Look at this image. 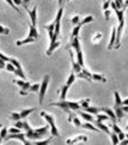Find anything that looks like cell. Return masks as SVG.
<instances>
[{
  "mask_svg": "<svg viewBox=\"0 0 128 145\" xmlns=\"http://www.w3.org/2000/svg\"><path fill=\"white\" fill-rule=\"evenodd\" d=\"M49 131V124L40 128H37V129H33V128H29V129L26 131V138L29 140H40L44 135H46V132Z\"/></svg>",
  "mask_w": 128,
  "mask_h": 145,
  "instance_id": "cell-1",
  "label": "cell"
},
{
  "mask_svg": "<svg viewBox=\"0 0 128 145\" xmlns=\"http://www.w3.org/2000/svg\"><path fill=\"white\" fill-rule=\"evenodd\" d=\"M40 116L44 118L48 122V124H49V127H50V133H51V137H57L60 135V133H59V129H57V127H56V124H55V117L53 115H49V114H46L45 111H42L40 112Z\"/></svg>",
  "mask_w": 128,
  "mask_h": 145,
  "instance_id": "cell-2",
  "label": "cell"
},
{
  "mask_svg": "<svg viewBox=\"0 0 128 145\" xmlns=\"http://www.w3.org/2000/svg\"><path fill=\"white\" fill-rule=\"evenodd\" d=\"M49 82H50V76L49 74H45L43 77V80L40 83V89H39L38 93V100H39V104H43L44 101V98H45V94H46V90H48V87H49Z\"/></svg>",
  "mask_w": 128,
  "mask_h": 145,
  "instance_id": "cell-3",
  "label": "cell"
},
{
  "mask_svg": "<svg viewBox=\"0 0 128 145\" xmlns=\"http://www.w3.org/2000/svg\"><path fill=\"white\" fill-rule=\"evenodd\" d=\"M50 106H56V107H60L61 110H63L67 114L71 112V108H70V101L67 100H61V101H57V103H50Z\"/></svg>",
  "mask_w": 128,
  "mask_h": 145,
  "instance_id": "cell-4",
  "label": "cell"
},
{
  "mask_svg": "<svg viewBox=\"0 0 128 145\" xmlns=\"http://www.w3.org/2000/svg\"><path fill=\"white\" fill-rule=\"evenodd\" d=\"M88 140V137L86 135H77V137H73V138H70V139H67L66 140V144L67 145H74V144H77V143H86Z\"/></svg>",
  "mask_w": 128,
  "mask_h": 145,
  "instance_id": "cell-5",
  "label": "cell"
},
{
  "mask_svg": "<svg viewBox=\"0 0 128 145\" xmlns=\"http://www.w3.org/2000/svg\"><path fill=\"white\" fill-rule=\"evenodd\" d=\"M70 54H71V62H72V72H73L74 74L81 73L82 70H83V67L79 66L78 62L74 60V55H73V53H72V51H70Z\"/></svg>",
  "mask_w": 128,
  "mask_h": 145,
  "instance_id": "cell-6",
  "label": "cell"
},
{
  "mask_svg": "<svg viewBox=\"0 0 128 145\" xmlns=\"http://www.w3.org/2000/svg\"><path fill=\"white\" fill-rule=\"evenodd\" d=\"M93 123L95 124V127H97L99 131H101V132H104V133H106L107 135H110V134H111V129H110V127H109V126H106L105 123L100 122V121H98V120H95Z\"/></svg>",
  "mask_w": 128,
  "mask_h": 145,
  "instance_id": "cell-7",
  "label": "cell"
},
{
  "mask_svg": "<svg viewBox=\"0 0 128 145\" xmlns=\"http://www.w3.org/2000/svg\"><path fill=\"white\" fill-rule=\"evenodd\" d=\"M116 34H117V27H112V31H111V37H110V42L109 45H107V49L111 50L112 48H115L116 44Z\"/></svg>",
  "mask_w": 128,
  "mask_h": 145,
  "instance_id": "cell-8",
  "label": "cell"
},
{
  "mask_svg": "<svg viewBox=\"0 0 128 145\" xmlns=\"http://www.w3.org/2000/svg\"><path fill=\"white\" fill-rule=\"evenodd\" d=\"M14 83L17 84V86L21 88V89L27 90V91H28V89H29L31 86H32V83L27 82V80H25V79H15V80H14Z\"/></svg>",
  "mask_w": 128,
  "mask_h": 145,
  "instance_id": "cell-9",
  "label": "cell"
},
{
  "mask_svg": "<svg viewBox=\"0 0 128 145\" xmlns=\"http://www.w3.org/2000/svg\"><path fill=\"white\" fill-rule=\"evenodd\" d=\"M100 108H101V111H103V112H105V114L109 116V118L112 121V122L116 123V121H117V117H116V114H115V111H114V110H111L110 107H100Z\"/></svg>",
  "mask_w": 128,
  "mask_h": 145,
  "instance_id": "cell-10",
  "label": "cell"
},
{
  "mask_svg": "<svg viewBox=\"0 0 128 145\" xmlns=\"http://www.w3.org/2000/svg\"><path fill=\"white\" fill-rule=\"evenodd\" d=\"M27 12H28L31 18V25L35 26L37 25V6H34L32 10H27Z\"/></svg>",
  "mask_w": 128,
  "mask_h": 145,
  "instance_id": "cell-11",
  "label": "cell"
},
{
  "mask_svg": "<svg viewBox=\"0 0 128 145\" xmlns=\"http://www.w3.org/2000/svg\"><path fill=\"white\" fill-rule=\"evenodd\" d=\"M28 27H29V31H28V34H27V37L38 39V38H39V32H38V29H37V27L33 26V25H29Z\"/></svg>",
  "mask_w": 128,
  "mask_h": 145,
  "instance_id": "cell-12",
  "label": "cell"
},
{
  "mask_svg": "<svg viewBox=\"0 0 128 145\" xmlns=\"http://www.w3.org/2000/svg\"><path fill=\"white\" fill-rule=\"evenodd\" d=\"M77 112H78V115L81 116L83 120L87 121V122H94V121H95L91 114H88V112H86V111H81V110H78Z\"/></svg>",
  "mask_w": 128,
  "mask_h": 145,
  "instance_id": "cell-13",
  "label": "cell"
},
{
  "mask_svg": "<svg viewBox=\"0 0 128 145\" xmlns=\"http://www.w3.org/2000/svg\"><path fill=\"white\" fill-rule=\"evenodd\" d=\"M69 121L70 122H72V124L76 127H81L82 126V122L79 121V118L76 116V114H72V112H70L69 114Z\"/></svg>",
  "mask_w": 128,
  "mask_h": 145,
  "instance_id": "cell-14",
  "label": "cell"
},
{
  "mask_svg": "<svg viewBox=\"0 0 128 145\" xmlns=\"http://www.w3.org/2000/svg\"><path fill=\"white\" fill-rule=\"evenodd\" d=\"M34 111H35L34 107L23 108V110H21V111H20V116H21V120H26V118L32 114V112H34Z\"/></svg>",
  "mask_w": 128,
  "mask_h": 145,
  "instance_id": "cell-15",
  "label": "cell"
},
{
  "mask_svg": "<svg viewBox=\"0 0 128 145\" xmlns=\"http://www.w3.org/2000/svg\"><path fill=\"white\" fill-rule=\"evenodd\" d=\"M44 28L48 31V34H49V39H51L54 37V31H55V21H53L51 23H48V25L44 26Z\"/></svg>",
  "mask_w": 128,
  "mask_h": 145,
  "instance_id": "cell-16",
  "label": "cell"
},
{
  "mask_svg": "<svg viewBox=\"0 0 128 145\" xmlns=\"http://www.w3.org/2000/svg\"><path fill=\"white\" fill-rule=\"evenodd\" d=\"M59 46H60V42H59V40H57V42H55V43H50V45H49V48H48V50H46V55L51 56V55H53V53L57 49Z\"/></svg>",
  "mask_w": 128,
  "mask_h": 145,
  "instance_id": "cell-17",
  "label": "cell"
},
{
  "mask_svg": "<svg viewBox=\"0 0 128 145\" xmlns=\"http://www.w3.org/2000/svg\"><path fill=\"white\" fill-rule=\"evenodd\" d=\"M70 46L73 48L74 51H77L81 49V43H79V38L76 37V38H71V42H70Z\"/></svg>",
  "mask_w": 128,
  "mask_h": 145,
  "instance_id": "cell-18",
  "label": "cell"
},
{
  "mask_svg": "<svg viewBox=\"0 0 128 145\" xmlns=\"http://www.w3.org/2000/svg\"><path fill=\"white\" fill-rule=\"evenodd\" d=\"M37 39L34 38H31V37H27L25 39H21V40H17L16 42V46H21V45H25V44H29V43H34Z\"/></svg>",
  "mask_w": 128,
  "mask_h": 145,
  "instance_id": "cell-19",
  "label": "cell"
},
{
  "mask_svg": "<svg viewBox=\"0 0 128 145\" xmlns=\"http://www.w3.org/2000/svg\"><path fill=\"white\" fill-rule=\"evenodd\" d=\"M82 128H84V129H88V131H91V132H100L97 127L94 126V124H91V122H86V123H82Z\"/></svg>",
  "mask_w": 128,
  "mask_h": 145,
  "instance_id": "cell-20",
  "label": "cell"
},
{
  "mask_svg": "<svg viewBox=\"0 0 128 145\" xmlns=\"http://www.w3.org/2000/svg\"><path fill=\"white\" fill-rule=\"evenodd\" d=\"M76 55H77V62L79 66L84 67V59H83V53H82V49H79L76 51Z\"/></svg>",
  "mask_w": 128,
  "mask_h": 145,
  "instance_id": "cell-21",
  "label": "cell"
},
{
  "mask_svg": "<svg viewBox=\"0 0 128 145\" xmlns=\"http://www.w3.org/2000/svg\"><path fill=\"white\" fill-rule=\"evenodd\" d=\"M53 138L54 137H50V138L43 140H35V142H33V145H50L51 142H53Z\"/></svg>",
  "mask_w": 128,
  "mask_h": 145,
  "instance_id": "cell-22",
  "label": "cell"
},
{
  "mask_svg": "<svg viewBox=\"0 0 128 145\" xmlns=\"http://www.w3.org/2000/svg\"><path fill=\"white\" fill-rule=\"evenodd\" d=\"M91 80H97V82H103V83H106V78L104 77L103 74H99V73H91Z\"/></svg>",
  "mask_w": 128,
  "mask_h": 145,
  "instance_id": "cell-23",
  "label": "cell"
},
{
  "mask_svg": "<svg viewBox=\"0 0 128 145\" xmlns=\"http://www.w3.org/2000/svg\"><path fill=\"white\" fill-rule=\"evenodd\" d=\"M84 111L88 112V114H91V115H98V114L101 112V108H100V107H95V106H89V107H87Z\"/></svg>",
  "mask_w": 128,
  "mask_h": 145,
  "instance_id": "cell-24",
  "label": "cell"
},
{
  "mask_svg": "<svg viewBox=\"0 0 128 145\" xmlns=\"http://www.w3.org/2000/svg\"><path fill=\"white\" fill-rule=\"evenodd\" d=\"M114 111H115V114H116V117H117V120H122L123 117H125V112L122 111V108H121V107L115 106Z\"/></svg>",
  "mask_w": 128,
  "mask_h": 145,
  "instance_id": "cell-25",
  "label": "cell"
},
{
  "mask_svg": "<svg viewBox=\"0 0 128 145\" xmlns=\"http://www.w3.org/2000/svg\"><path fill=\"white\" fill-rule=\"evenodd\" d=\"M81 28H82V25H78L77 26H74L73 27V29H72L71 32V38H76V37H78V34H79V31H81Z\"/></svg>",
  "mask_w": 128,
  "mask_h": 145,
  "instance_id": "cell-26",
  "label": "cell"
},
{
  "mask_svg": "<svg viewBox=\"0 0 128 145\" xmlns=\"http://www.w3.org/2000/svg\"><path fill=\"white\" fill-rule=\"evenodd\" d=\"M70 89V87L67 86V84H65L62 88H61V93H60V99L61 100H66V94H67V91H69Z\"/></svg>",
  "mask_w": 128,
  "mask_h": 145,
  "instance_id": "cell-27",
  "label": "cell"
},
{
  "mask_svg": "<svg viewBox=\"0 0 128 145\" xmlns=\"http://www.w3.org/2000/svg\"><path fill=\"white\" fill-rule=\"evenodd\" d=\"M115 106H117V107H121L122 106V99H121V96H120V93L118 91H115Z\"/></svg>",
  "mask_w": 128,
  "mask_h": 145,
  "instance_id": "cell-28",
  "label": "cell"
},
{
  "mask_svg": "<svg viewBox=\"0 0 128 145\" xmlns=\"http://www.w3.org/2000/svg\"><path fill=\"white\" fill-rule=\"evenodd\" d=\"M110 139H111V143H112V145H118L120 144V139H118V135L116 134V133L111 132V134L109 135Z\"/></svg>",
  "mask_w": 128,
  "mask_h": 145,
  "instance_id": "cell-29",
  "label": "cell"
},
{
  "mask_svg": "<svg viewBox=\"0 0 128 145\" xmlns=\"http://www.w3.org/2000/svg\"><path fill=\"white\" fill-rule=\"evenodd\" d=\"M74 82H76V74L73 73V72H71L70 76H69V78H67V80H66V84H67L69 87H71Z\"/></svg>",
  "mask_w": 128,
  "mask_h": 145,
  "instance_id": "cell-30",
  "label": "cell"
},
{
  "mask_svg": "<svg viewBox=\"0 0 128 145\" xmlns=\"http://www.w3.org/2000/svg\"><path fill=\"white\" fill-rule=\"evenodd\" d=\"M79 105H81V107L82 108H84V110H86V108L87 107H89V104H90V99H82V100H79Z\"/></svg>",
  "mask_w": 128,
  "mask_h": 145,
  "instance_id": "cell-31",
  "label": "cell"
},
{
  "mask_svg": "<svg viewBox=\"0 0 128 145\" xmlns=\"http://www.w3.org/2000/svg\"><path fill=\"white\" fill-rule=\"evenodd\" d=\"M39 89H40V84L39 83H33L31 86V88L28 89L29 93H39Z\"/></svg>",
  "mask_w": 128,
  "mask_h": 145,
  "instance_id": "cell-32",
  "label": "cell"
},
{
  "mask_svg": "<svg viewBox=\"0 0 128 145\" xmlns=\"http://www.w3.org/2000/svg\"><path fill=\"white\" fill-rule=\"evenodd\" d=\"M93 21H94V17H93V16H91V15H88V16H86V17L82 20L81 22H79V25H82V26H83V25H87V23L93 22Z\"/></svg>",
  "mask_w": 128,
  "mask_h": 145,
  "instance_id": "cell-33",
  "label": "cell"
},
{
  "mask_svg": "<svg viewBox=\"0 0 128 145\" xmlns=\"http://www.w3.org/2000/svg\"><path fill=\"white\" fill-rule=\"evenodd\" d=\"M9 118L11 121H14V122H16V121L21 120V116H20V112H11V114L9 115Z\"/></svg>",
  "mask_w": 128,
  "mask_h": 145,
  "instance_id": "cell-34",
  "label": "cell"
},
{
  "mask_svg": "<svg viewBox=\"0 0 128 145\" xmlns=\"http://www.w3.org/2000/svg\"><path fill=\"white\" fill-rule=\"evenodd\" d=\"M10 62L12 63V65H14L16 68H17V70H22V65H21V62H20L17 59H15V57H11V59H10Z\"/></svg>",
  "mask_w": 128,
  "mask_h": 145,
  "instance_id": "cell-35",
  "label": "cell"
},
{
  "mask_svg": "<svg viewBox=\"0 0 128 145\" xmlns=\"http://www.w3.org/2000/svg\"><path fill=\"white\" fill-rule=\"evenodd\" d=\"M14 73L20 79H25V80H26V74H25V72H23V70H17V68H16Z\"/></svg>",
  "mask_w": 128,
  "mask_h": 145,
  "instance_id": "cell-36",
  "label": "cell"
},
{
  "mask_svg": "<svg viewBox=\"0 0 128 145\" xmlns=\"http://www.w3.org/2000/svg\"><path fill=\"white\" fill-rule=\"evenodd\" d=\"M95 116H97V120L100 121V122H104V121L110 120V118H109V116H107L106 114H98V115H95Z\"/></svg>",
  "mask_w": 128,
  "mask_h": 145,
  "instance_id": "cell-37",
  "label": "cell"
},
{
  "mask_svg": "<svg viewBox=\"0 0 128 145\" xmlns=\"http://www.w3.org/2000/svg\"><path fill=\"white\" fill-rule=\"evenodd\" d=\"M7 134H9V129H7V128H5V127H3L1 129H0V137L3 138V140L6 139Z\"/></svg>",
  "mask_w": 128,
  "mask_h": 145,
  "instance_id": "cell-38",
  "label": "cell"
},
{
  "mask_svg": "<svg viewBox=\"0 0 128 145\" xmlns=\"http://www.w3.org/2000/svg\"><path fill=\"white\" fill-rule=\"evenodd\" d=\"M9 33H10V28L4 27L3 25H0V34H3V35H7Z\"/></svg>",
  "mask_w": 128,
  "mask_h": 145,
  "instance_id": "cell-39",
  "label": "cell"
},
{
  "mask_svg": "<svg viewBox=\"0 0 128 145\" xmlns=\"http://www.w3.org/2000/svg\"><path fill=\"white\" fill-rule=\"evenodd\" d=\"M5 1H6L7 4H9V5H10L11 7H12V9H14L15 11H17V12H18L20 15H21V11H20V9H18V7H17V6H16V5H15L14 0H5Z\"/></svg>",
  "mask_w": 128,
  "mask_h": 145,
  "instance_id": "cell-40",
  "label": "cell"
},
{
  "mask_svg": "<svg viewBox=\"0 0 128 145\" xmlns=\"http://www.w3.org/2000/svg\"><path fill=\"white\" fill-rule=\"evenodd\" d=\"M79 22H81V17H79L78 15H76V16H73V17L71 18V23L72 25H74V26H77Z\"/></svg>",
  "mask_w": 128,
  "mask_h": 145,
  "instance_id": "cell-41",
  "label": "cell"
},
{
  "mask_svg": "<svg viewBox=\"0 0 128 145\" xmlns=\"http://www.w3.org/2000/svg\"><path fill=\"white\" fill-rule=\"evenodd\" d=\"M101 38H103V34L101 33H97L93 38H91V42H93V43H99V40Z\"/></svg>",
  "mask_w": 128,
  "mask_h": 145,
  "instance_id": "cell-42",
  "label": "cell"
},
{
  "mask_svg": "<svg viewBox=\"0 0 128 145\" xmlns=\"http://www.w3.org/2000/svg\"><path fill=\"white\" fill-rule=\"evenodd\" d=\"M6 70L7 71H9V72H15V70H16V67L12 65V63H11V62H6Z\"/></svg>",
  "mask_w": 128,
  "mask_h": 145,
  "instance_id": "cell-43",
  "label": "cell"
},
{
  "mask_svg": "<svg viewBox=\"0 0 128 145\" xmlns=\"http://www.w3.org/2000/svg\"><path fill=\"white\" fill-rule=\"evenodd\" d=\"M15 127L16 128H18V129H21V131H23V121H16L15 122Z\"/></svg>",
  "mask_w": 128,
  "mask_h": 145,
  "instance_id": "cell-44",
  "label": "cell"
},
{
  "mask_svg": "<svg viewBox=\"0 0 128 145\" xmlns=\"http://www.w3.org/2000/svg\"><path fill=\"white\" fill-rule=\"evenodd\" d=\"M21 132H22L21 129H18V128H16V127H12L9 129V134H17V133H21Z\"/></svg>",
  "mask_w": 128,
  "mask_h": 145,
  "instance_id": "cell-45",
  "label": "cell"
},
{
  "mask_svg": "<svg viewBox=\"0 0 128 145\" xmlns=\"http://www.w3.org/2000/svg\"><path fill=\"white\" fill-rule=\"evenodd\" d=\"M110 4H111V0H105L103 4V10L105 11V10H109V7H110Z\"/></svg>",
  "mask_w": 128,
  "mask_h": 145,
  "instance_id": "cell-46",
  "label": "cell"
},
{
  "mask_svg": "<svg viewBox=\"0 0 128 145\" xmlns=\"http://www.w3.org/2000/svg\"><path fill=\"white\" fill-rule=\"evenodd\" d=\"M0 59L4 60L5 62H10V59H11V57H9V56H6L4 53H1V51H0Z\"/></svg>",
  "mask_w": 128,
  "mask_h": 145,
  "instance_id": "cell-47",
  "label": "cell"
},
{
  "mask_svg": "<svg viewBox=\"0 0 128 145\" xmlns=\"http://www.w3.org/2000/svg\"><path fill=\"white\" fill-rule=\"evenodd\" d=\"M104 14H105V20H106V21H109V20H110V15H111V11L110 10H105V11H104Z\"/></svg>",
  "mask_w": 128,
  "mask_h": 145,
  "instance_id": "cell-48",
  "label": "cell"
},
{
  "mask_svg": "<svg viewBox=\"0 0 128 145\" xmlns=\"http://www.w3.org/2000/svg\"><path fill=\"white\" fill-rule=\"evenodd\" d=\"M22 144H23V145H33V142L26 138V139H25V140H23V142H22Z\"/></svg>",
  "mask_w": 128,
  "mask_h": 145,
  "instance_id": "cell-49",
  "label": "cell"
},
{
  "mask_svg": "<svg viewBox=\"0 0 128 145\" xmlns=\"http://www.w3.org/2000/svg\"><path fill=\"white\" fill-rule=\"evenodd\" d=\"M5 67H6V62L4 61V60L0 59V70H4Z\"/></svg>",
  "mask_w": 128,
  "mask_h": 145,
  "instance_id": "cell-50",
  "label": "cell"
},
{
  "mask_svg": "<svg viewBox=\"0 0 128 145\" xmlns=\"http://www.w3.org/2000/svg\"><path fill=\"white\" fill-rule=\"evenodd\" d=\"M18 94L21 95V96H26L27 94H28V91L27 90H23V89H20V91H18Z\"/></svg>",
  "mask_w": 128,
  "mask_h": 145,
  "instance_id": "cell-51",
  "label": "cell"
},
{
  "mask_svg": "<svg viewBox=\"0 0 128 145\" xmlns=\"http://www.w3.org/2000/svg\"><path fill=\"white\" fill-rule=\"evenodd\" d=\"M29 1H31V0H22V5L27 9V5H28V3H29Z\"/></svg>",
  "mask_w": 128,
  "mask_h": 145,
  "instance_id": "cell-52",
  "label": "cell"
},
{
  "mask_svg": "<svg viewBox=\"0 0 128 145\" xmlns=\"http://www.w3.org/2000/svg\"><path fill=\"white\" fill-rule=\"evenodd\" d=\"M14 3H15V5H16V6L22 5V0H14Z\"/></svg>",
  "mask_w": 128,
  "mask_h": 145,
  "instance_id": "cell-53",
  "label": "cell"
},
{
  "mask_svg": "<svg viewBox=\"0 0 128 145\" xmlns=\"http://www.w3.org/2000/svg\"><path fill=\"white\" fill-rule=\"evenodd\" d=\"M127 105H128V98L122 100V106H127Z\"/></svg>",
  "mask_w": 128,
  "mask_h": 145,
  "instance_id": "cell-54",
  "label": "cell"
},
{
  "mask_svg": "<svg viewBox=\"0 0 128 145\" xmlns=\"http://www.w3.org/2000/svg\"><path fill=\"white\" fill-rule=\"evenodd\" d=\"M121 108H122V111L125 112V114H126V112H128V105L127 106H121Z\"/></svg>",
  "mask_w": 128,
  "mask_h": 145,
  "instance_id": "cell-55",
  "label": "cell"
},
{
  "mask_svg": "<svg viewBox=\"0 0 128 145\" xmlns=\"http://www.w3.org/2000/svg\"><path fill=\"white\" fill-rule=\"evenodd\" d=\"M57 3H59L60 6H63V3H65V0H57Z\"/></svg>",
  "mask_w": 128,
  "mask_h": 145,
  "instance_id": "cell-56",
  "label": "cell"
},
{
  "mask_svg": "<svg viewBox=\"0 0 128 145\" xmlns=\"http://www.w3.org/2000/svg\"><path fill=\"white\" fill-rule=\"evenodd\" d=\"M125 7H126V9L128 7V0H125Z\"/></svg>",
  "mask_w": 128,
  "mask_h": 145,
  "instance_id": "cell-57",
  "label": "cell"
},
{
  "mask_svg": "<svg viewBox=\"0 0 128 145\" xmlns=\"http://www.w3.org/2000/svg\"><path fill=\"white\" fill-rule=\"evenodd\" d=\"M1 142H3V138H1V137H0V145H1Z\"/></svg>",
  "mask_w": 128,
  "mask_h": 145,
  "instance_id": "cell-58",
  "label": "cell"
},
{
  "mask_svg": "<svg viewBox=\"0 0 128 145\" xmlns=\"http://www.w3.org/2000/svg\"><path fill=\"white\" fill-rule=\"evenodd\" d=\"M1 128H3V126H1V123H0V129H1Z\"/></svg>",
  "mask_w": 128,
  "mask_h": 145,
  "instance_id": "cell-59",
  "label": "cell"
},
{
  "mask_svg": "<svg viewBox=\"0 0 128 145\" xmlns=\"http://www.w3.org/2000/svg\"><path fill=\"white\" fill-rule=\"evenodd\" d=\"M65 1H66V3H69V1H71V0H65Z\"/></svg>",
  "mask_w": 128,
  "mask_h": 145,
  "instance_id": "cell-60",
  "label": "cell"
},
{
  "mask_svg": "<svg viewBox=\"0 0 128 145\" xmlns=\"http://www.w3.org/2000/svg\"><path fill=\"white\" fill-rule=\"evenodd\" d=\"M126 138H127V139H128V133H127V134H126Z\"/></svg>",
  "mask_w": 128,
  "mask_h": 145,
  "instance_id": "cell-61",
  "label": "cell"
},
{
  "mask_svg": "<svg viewBox=\"0 0 128 145\" xmlns=\"http://www.w3.org/2000/svg\"><path fill=\"white\" fill-rule=\"evenodd\" d=\"M126 128H127V129H128V124H127V127H126Z\"/></svg>",
  "mask_w": 128,
  "mask_h": 145,
  "instance_id": "cell-62",
  "label": "cell"
}]
</instances>
